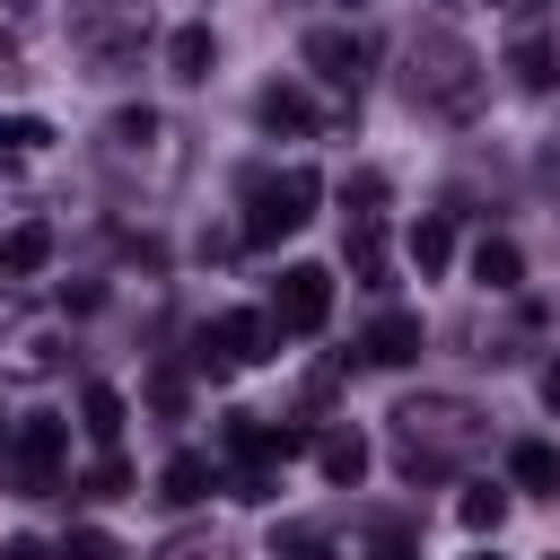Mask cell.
Returning <instances> with one entry per match:
<instances>
[{
	"label": "cell",
	"instance_id": "1",
	"mask_svg": "<svg viewBox=\"0 0 560 560\" xmlns=\"http://www.w3.org/2000/svg\"><path fill=\"white\" fill-rule=\"evenodd\" d=\"M402 96H411L420 114H438V122H472V114L490 105V70H481V52L464 44L455 9H429V18L411 26V44H402Z\"/></svg>",
	"mask_w": 560,
	"mask_h": 560
},
{
	"label": "cell",
	"instance_id": "2",
	"mask_svg": "<svg viewBox=\"0 0 560 560\" xmlns=\"http://www.w3.org/2000/svg\"><path fill=\"white\" fill-rule=\"evenodd\" d=\"M481 438H490V411L464 402V394H402L394 402V455H402L411 481L455 472L464 455H481Z\"/></svg>",
	"mask_w": 560,
	"mask_h": 560
},
{
	"label": "cell",
	"instance_id": "3",
	"mask_svg": "<svg viewBox=\"0 0 560 560\" xmlns=\"http://www.w3.org/2000/svg\"><path fill=\"white\" fill-rule=\"evenodd\" d=\"M96 158H105L122 184H140V192H166V184L184 175V140H175V122H166L158 105H122V114H105Z\"/></svg>",
	"mask_w": 560,
	"mask_h": 560
},
{
	"label": "cell",
	"instance_id": "4",
	"mask_svg": "<svg viewBox=\"0 0 560 560\" xmlns=\"http://www.w3.org/2000/svg\"><path fill=\"white\" fill-rule=\"evenodd\" d=\"M324 201V175L315 166H254L245 175V245H271L289 228H306Z\"/></svg>",
	"mask_w": 560,
	"mask_h": 560
},
{
	"label": "cell",
	"instance_id": "5",
	"mask_svg": "<svg viewBox=\"0 0 560 560\" xmlns=\"http://www.w3.org/2000/svg\"><path fill=\"white\" fill-rule=\"evenodd\" d=\"M0 490L18 499H44V490H70V429L61 420H18V438L0 446Z\"/></svg>",
	"mask_w": 560,
	"mask_h": 560
},
{
	"label": "cell",
	"instance_id": "6",
	"mask_svg": "<svg viewBox=\"0 0 560 560\" xmlns=\"http://www.w3.org/2000/svg\"><path fill=\"white\" fill-rule=\"evenodd\" d=\"M324 324H332V271H324V262H289L280 289H271V332L306 341V332H324Z\"/></svg>",
	"mask_w": 560,
	"mask_h": 560
},
{
	"label": "cell",
	"instance_id": "7",
	"mask_svg": "<svg viewBox=\"0 0 560 560\" xmlns=\"http://www.w3.org/2000/svg\"><path fill=\"white\" fill-rule=\"evenodd\" d=\"M298 61H306L324 88H350V96H359V79H368V35H359V26H306V35H298Z\"/></svg>",
	"mask_w": 560,
	"mask_h": 560
},
{
	"label": "cell",
	"instance_id": "8",
	"mask_svg": "<svg viewBox=\"0 0 560 560\" xmlns=\"http://www.w3.org/2000/svg\"><path fill=\"white\" fill-rule=\"evenodd\" d=\"M271 341H280L271 315H245V306H236V315H219V324L201 332V368H262Z\"/></svg>",
	"mask_w": 560,
	"mask_h": 560
},
{
	"label": "cell",
	"instance_id": "9",
	"mask_svg": "<svg viewBox=\"0 0 560 560\" xmlns=\"http://www.w3.org/2000/svg\"><path fill=\"white\" fill-rule=\"evenodd\" d=\"M219 70V35H210V18H184L175 35H166V79L175 88H201Z\"/></svg>",
	"mask_w": 560,
	"mask_h": 560
},
{
	"label": "cell",
	"instance_id": "10",
	"mask_svg": "<svg viewBox=\"0 0 560 560\" xmlns=\"http://www.w3.org/2000/svg\"><path fill=\"white\" fill-rule=\"evenodd\" d=\"M341 262H350L359 289H385V210H350V228H341Z\"/></svg>",
	"mask_w": 560,
	"mask_h": 560
},
{
	"label": "cell",
	"instance_id": "11",
	"mask_svg": "<svg viewBox=\"0 0 560 560\" xmlns=\"http://www.w3.org/2000/svg\"><path fill=\"white\" fill-rule=\"evenodd\" d=\"M359 350H368V368H411V359L429 350V332H420V315H402V306H394V315H376V324H368V341H359Z\"/></svg>",
	"mask_w": 560,
	"mask_h": 560
},
{
	"label": "cell",
	"instance_id": "12",
	"mask_svg": "<svg viewBox=\"0 0 560 560\" xmlns=\"http://www.w3.org/2000/svg\"><path fill=\"white\" fill-rule=\"evenodd\" d=\"M315 464H324L332 490H359V481H368V438H359V429H324V438H315Z\"/></svg>",
	"mask_w": 560,
	"mask_h": 560
},
{
	"label": "cell",
	"instance_id": "13",
	"mask_svg": "<svg viewBox=\"0 0 560 560\" xmlns=\"http://www.w3.org/2000/svg\"><path fill=\"white\" fill-rule=\"evenodd\" d=\"M508 481H516V490H534V499H560V446L516 438V446H508Z\"/></svg>",
	"mask_w": 560,
	"mask_h": 560
},
{
	"label": "cell",
	"instance_id": "14",
	"mask_svg": "<svg viewBox=\"0 0 560 560\" xmlns=\"http://www.w3.org/2000/svg\"><path fill=\"white\" fill-rule=\"evenodd\" d=\"M254 122H262V131H315L324 114H315V96H306V88H280V79H271V88L254 96Z\"/></svg>",
	"mask_w": 560,
	"mask_h": 560
},
{
	"label": "cell",
	"instance_id": "15",
	"mask_svg": "<svg viewBox=\"0 0 560 560\" xmlns=\"http://www.w3.org/2000/svg\"><path fill=\"white\" fill-rule=\"evenodd\" d=\"M472 280H481L490 298L525 289V254H516V236H481V245H472Z\"/></svg>",
	"mask_w": 560,
	"mask_h": 560
},
{
	"label": "cell",
	"instance_id": "16",
	"mask_svg": "<svg viewBox=\"0 0 560 560\" xmlns=\"http://www.w3.org/2000/svg\"><path fill=\"white\" fill-rule=\"evenodd\" d=\"M44 262H52V228H44V219H26V228L0 236V280H35Z\"/></svg>",
	"mask_w": 560,
	"mask_h": 560
},
{
	"label": "cell",
	"instance_id": "17",
	"mask_svg": "<svg viewBox=\"0 0 560 560\" xmlns=\"http://www.w3.org/2000/svg\"><path fill=\"white\" fill-rule=\"evenodd\" d=\"M52 149V122L44 114H0V175H18L26 158H44Z\"/></svg>",
	"mask_w": 560,
	"mask_h": 560
},
{
	"label": "cell",
	"instance_id": "18",
	"mask_svg": "<svg viewBox=\"0 0 560 560\" xmlns=\"http://www.w3.org/2000/svg\"><path fill=\"white\" fill-rule=\"evenodd\" d=\"M210 455H166V472H158V499L166 508H192V499H210Z\"/></svg>",
	"mask_w": 560,
	"mask_h": 560
},
{
	"label": "cell",
	"instance_id": "19",
	"mask_svg": "<svg viewBox=\"0 0 560 560\" xmlns=\"http://www.w3.org/2000/svg\"><path fill=\"white\" fill-rule=\"evenodd\" d=\"M446 262H455V228H446V219L429 210V219L411 228V271H420V280H438Z\"/></svg>",
	"mask_w": 560,
	"mask_h": 560
},
{
	"label": "cell",
	"instance_id": "20",
	"mask_svg": "<svg viewBox=\"0 0 560 560\" xmlns=\"http://www.w3.org/2000/svg\"><path fill=\"white\" fill-rule=\"evenodd\" d=\"M271 560H341V551H332V534H324V525L289 516V525H271Z\"/></svg>",
	"mask_w": 560,
	"mask_h": 560
},
{
	"label": "cell",
	"instance_id": "21",
	"mask_svg": "<svg viewBox=\"0 0 560 560\" xmlns=\"http://www.w3.org/2000/svg\"><path fill=\"white\" fill-rule=\"evenodd\" d=\"M359 560H420V525L411 516H376L368 542H359Z\"/></svg>",
	"mask_w": 560,
	"mask_h": 560
},
{
	"label": "cell",
	"instance_id": "22",
	"mask_svg": "<svg viewBox=\"0 0 560 560\" xmlns=\"http://www.w3.org/2000/svg\"><path fill=\"white\" fill-rule=\"evenodd\" d=\"M455 516H464V534H499V516H508V490H499V481H464Z\"/></svg>",
	"mask_w": 560,
	"mask_h": 560
},
{
	"label": "cell",
	"instance_id": "23",
	"mask_svg": "<svg viewBox=\"0 0 560 560\" xmlns=\"http://www.w3.org/2000/svg\"><path fill=\"white\" fill-rule=\"evenodd\" d=\"M149 560H236V551H228V534H210V525H184V534H166Z\"/></svg>",
	"mask_w": 560,
	"mask_h": 560
},
{
	"label": "cell",
	"instance_id": "24",
	"mask_svg": "<svg viewBox=\"0 0 560 560\" xmlns=\"http://www.w3.org/2000/svg\"><path fill=\"white\" fill-rule=\"evenodd\" d=\"M79 411H88V438H96V446H114V438H122V394H114V385H88V394H79Z\"/></svg>",
	"mask_w": 560,
	"mask_h": 560
},
{
	"label": "cell",
	"instance_id": "25",
	"mask_svg": "<svg viewBox=\"0 0 560 560\" xmlns=\"http://www.w3.org/2000/svg\"><path fill=\"white\" fill-rule=\"evenodd\" d=\"M52 560H131V551H122V542H114V534H105V525H70V534H61V551H52Z\"/></svg>",
	"mask_w": 560,
	"mask_h": 560
},
{
	"label": "cell",
	"instance_id": "26",
	"mask_svg": "<svg viewBox=\"0 0 560 560\" xmlns=\"http://www.w3.org/2000/svg\"><path fill=\"white\" fill-rule=\"evenodd\" d=\"M26 79H35V61H26V26L0 18V88H26Z\"/></svg>",
	"mask_w": 560,
	"mask_h": 560
},
{
	"label": "cell",
	"instance_id": "27",
	"mask_svg": "<svg viewBox=\"0 0 560 560\" xmlns=\"http://www.w3.org/2000/svg\"><path fill=\"white\" fill-rule=\"evenodd\" d=\"M70 490H79V499H122V490H131V472H122V464L105 455V464H96L88 481H70Z\"/></svg>",
	"mask_w": 560,
	"mask_h": 560
},
{
	"label": "cell",
	"instance_id": "28",
	"mask_svg": "<svg viewBox=\"0 0 560 560\" xmlns=\"http://www.w3.org/2000/svg\"><path fill=\"white\" fill-rule=\"evenodd\" d=\"M149 402H158V411H184V376L158 368V376H149Z\"/></svg>",
	"mask_w": 560,
	"mask_h": 560
},
{
	"label": "cell",
	"instance_id": "29",
	"mask_svg": "<svg viewBox=\"0 0 560 560\" xmlns=\"http://www.w3.org/2000/svg\"><path fill=\"white\" fill-rule=\"evenodd\" d=\"M534 175H542V184L560 192V140H542V158H534Z\"/></svg>",
	"mask_w": 560,
	"mask_h": 560
},
{
	"label": "cell",
	"instance_id": "30",
	"mask_svg": "<svg viewBox=\"0 0 560 560\" xmlns=\"http://www.w3.org/2000/svg\"><path fill=\"white\" fill-rule=\"evenodd\" d=\"M0 560H52V551H44V542H26V534H18V542H0Z\"/></svg>",
	"mask_w": 560,
	"mask_h": 560
},
{
	"label": "cell",
	"instance_id": "31",
	"mask_svg": "<svg viewBox=\"0 0 560 560\" xmlns=\"http://www.w3.org/2000/svg\"><path fill=\"white\" fill-rule=\"evenodd\" d=\"M542 402H551V411H560V368H551V376H542Z\"/></svg>",
	"mask_w": 560,
	"mask_h": 560
},
{
	"label": "cell",
	"instance_id": "32",
	"mask_svg": "<svg viewBox=\"0 0 560 560\" xmlns=\"http://www.w3.org/2000/svg\"><path fill=\"white\" fill-rule=\"evenodd\" d=\"M315 9H359V0H315Z\"/></svg>",
	"mask_w": 560,
	"mask_h": 560
},
{
	"label": "cell",
	"instance_id": "33",
	"mask_svg": "<svg viewBox=\"0 0 560 560\" xmlns=\"http://www.w3.org/2000/svg\"><path fill=\"white\" fill-rule=\"evenodd\" d=\"M490 9H525V0H490Z\"/></svg>",
	"mask_w": 560,
	"mask_h": 560
},
{
	"label": "cell",
	"instance_id": "34",
	"mask_svg": "<svg viewBox=\"0 0 560 560\" xmlns=\"http://www.w3.org/2000/svg\"><path fill=\"white\" fill-rule=\"evenodd\" d=\"M472 560H499V551H472Z\"/></svg>",
	"mask_w": 560,
	"mask_h": 560
},
{
	"label": "cell",
	"instance_id": "35",
	"mask_svg": "<svg viewBox=\"0 0 560 560\" xmlns=\"http://www.w3.org/2000/svg\"><path fill=\"white\" fill-rule=\"evenodd\" d=\"M542 560H560V551H542Z\"/></svg>",
	"mask_w": 560,
	"mask_h": 560
}]
</instances>
